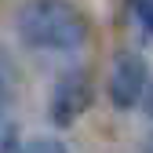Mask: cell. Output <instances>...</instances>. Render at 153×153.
I'll return each mask as SVG.
<instances>
[{"mask_svg": "<svg viewBox=\"0 0 153 153\" xmlns=\"http://www.w3.org/2000/svg\"><path fill=\"white\" fill-rule=\"evenodd\" d=\"M22 44L40 51H76L88 44V18L73 0H26L15 22Z\"/></svg>", "mask_w": 153, "mask_h": 153, "instance_id": "1", "label": "cell"}, {"mask_svg": "<svg viewBox=\"0 0 153 153\" xmlns=\"http://www.w3.org/2000/svg\"><path fill=\"white\" fill-rule=\"evenodd\" d=\"M91 99H95V88H91V76L88 73L73 69V73L59 76V84H55V91H51V106H48L51 124L69 128L80 113L91 109Z\"/></svg>", "mask_w": 153, "mask_h": 153, "instance_id": "2", "label": "cell"}, {"mask_svg": "<svg viewBox=\"0 0 153 153\" xmlns=\"http://www.w3.org/2000/svg\"><path fill=\"white\" fill-rule=\"evenodd\" d=\"M149 80V66L139 51H120L109 73V102L117 109H131L142 99V88Z\"/></svg>", "mask_w": 153, "mask_h": 153, "instance_id": "3", "label": "cell"}, {"mask_svg": "<svg viewBox=\"0 0 153 153\" xmlns=\"http://www.w3.org/2000/svg\"><path fill=\"white\" fill-rule=\"evenodd\" d=\"M128 7H131V15L139 18V26L153 36V0H128Z\"/></svg>", "mask_w": 153, "mask_h": 153, "instance_id": "4", "label": "cell"}, {"mask_svg": "<svg viewBox=\"0 0 153 153\" xmlns=\"http://www.w3.org/2000/svg\"><path fill=\"white\" fill-rule=\"evenodd\" d=\"M18 153H66V146L59 139H33V142H26Z\"/></svg>", "mask_w": 153, "mask_h": 153, "instance_id": "5", "label": "cell"}, {"mask_svg": "<svg viewBox=\"0 0 153 153\" xmlns=\"http://www.w3.org/2000/svg\"><path fill=\"white\" fill-rule=\"evenodd\" d=\"M7 102H11V84H7V76L0 73V117H4V109H7Z\"/></svg>", "mask_w": 153, "mask_h": 153, "instance_id": "6", "label": "cell"}, {"mask_svg": "<svg viewBox=\"0 0 153 153\" xmlns=\"http://www.w3.org/2000/svg\"><path fill=\"white\" fill-rule=\"evenodd\" d=\"M142 106H146V113L153 117V84L146 80V88H142Z\"/></svg>", "mask_w": 153, "mask_h": 153, "instance_id": "7", "label": "cell"}, {"mask_svg": "<svg viewBox=\"0 0 153 153\" xmlns=\"http://www.w3.org/2000/svg\"><path fill=\"white\" fill-rule=\"evenodd\" d=\"M146 153H153V139H149V146H146Z\"/></svg>", "mask_w": 153, "mask_h": 153, "instance_id": "8", "label": "cell"}]
</instances>
